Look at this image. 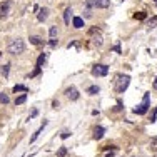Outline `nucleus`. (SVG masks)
Masks as SVG:
<instances>
[{"label": "nucleus", "mask_w": 157, "mask_h": 157, "mask_svg": "<svg viewBox=\"0 0 157 157\" xmlns=\"http://www.w3.org/2000/svg\"><path fill=\"white\" fill-rule=\"evenodd\" d=\"M7 50H9V53H12V55H20V53L25 52V44L20 38H13V40L9 42Z\"/></svg>", "instance_id": "f257e3e1"}, {"label": "nucleus", "mask_w": 157, "mask_h": 157, "mask_svg": "<svg viewBox=\"0 0 157 157\" xmlns=\"http://www.w3.org/2000/svg\"><path fill=\"white\" fill-rule=\"evenodd\" d=\"M130 84V77L129 75H117V80H114V89L117 94H124L127 90Z\"/></svg>", "instance_id": "f03ea898"}, {"label": "nucleus", "mask_w": 157, "mask_h": 157, "mask_svg": "<svg viewBox=\"0 0 157 157\" xmlns=\"http://www.w3.org/2000/svg\"><path fill=\"white\" fill-rule=\"evenodd\" d=\"M149 107H151V94L147 92V94H144V99H142V102L134 109V114H137V115H144V114H147Z\"/></svg>", "instance_id": "7ed1b4c3"}, {"label": "nucleus", "mask_w": 157, "mask_h": 157, "mask_svg": "<svg viewBox=\"0 0 157 157\" xmlns=\"http://www.w3.org/2000/svg\"><path fill=\"white\" fill-rule=\"evenodd\" d=\"M107 74H109V67L105 64H95L92 67V75L94 77H105Z\"/></svg>", "instance_id": "20e7f679"}, {"label": "nucleus", "mask_w": 157, "mask_h": 157, "mask_svg": "<svg viewBox=\"0 0 157 157\" xmlns=\"http://www.w3.org/2000/svg\"><path fill=\"white\" fill-rule=\"evenodd\" d=\"M10 7H12V2H3V3H0V19H7L9 17V13H10Z\"/></svg>", "instance_id": "39448f33"}, {"label": "nucleus", "mask_w": 157, "mask_h": 157, "mask_svg": "<svg viewBox=\"0 0 157 157\" xmlns=\"http://www.w3.org/2000/svg\"><path fill=\"white\" fill-rule=\"evenodd\" d=\"M65 95L70 99V100H77V99L80 97L78 90H77L75 87H74V85H70V87H67V89H65Z\"/></svg>", "instance_id": "423d86ee"}, {"label": "nucleus", "mask_w": 157, "mask_h": 157, "mask_svg": "<svg viewBox=\"0 0 157 157\" xmlns=\"http://www.w3.org/2000/svg\"><path fill=\"white\" fill-rule=\"evenodd\" d=\"M47 19H49V9H47V7H44V9L38 10V13H37V20H38V22H45Z\"/></svg>", "instance_id": "0eeeda50"}, {"label": "nucleus", "mask_w": 157, "mask_h": 157, "mask_svg": "<svg viewBox=\"0 0 157 157\" xmlns=\"http://www.w3.org/2000/svg\"><path fill=\"white\" fill-rule=\"evenodd\" d=\"M47 124H49L47 120H44V124H42V126H40V127H38V129H37V130L34 132V135H32V137H30V144H32V142H35V141H37V137H38V135L42 134V130H44V127L47 126Z\"/></svg>", "instance_id": "6e6552de"}, {"label": "nucleus", "mask_w": 157, "mask_h": 157, "mask_svg": "<svg viewBox=\"0 0 157 157\" xmlns=\"http://www.w3.org/2000/svg\"><path fill=\"white\" fill-rule=\"evenodd\" d=\"M28 40H30V44L35 45V47H42V45L45 44L40 37H37V35H30V38H28Z\"/></svg>", "instance_id": "1a4fd4ad"}, {"label": "nucleus", "mask_w": 157, "mask_h": 157, "mask_svg": "<svg viewBox=\"0 0 157 157\" xmlns=\"http://www.w3.org/2000/svg\"><path fill=\"white\" fill-rule=\"evenodd\" d=\"M104 132H105L104 127L97 126V127H95V130H94V139H95V141H100V139L104 137Z\"/></svg>", "instance_id": "9d476101"}, {"label": "nucleus", "mask_w": 157, "mask_h": 157, "mask_svg": "<svg viewBox=\"0 0 157 157\" xmlns=\"http://www.w3.org/2000/svg\"><path fill=\"white\" fill-rule=\"evenodd\" d=\"M110 5V0H94V7L97 9H107Z\"/></svg>", "instance_id": "9b49d317"}, {"label": "nucleus", "mask_w": 157, "mask_h": 157, "mask_svg": "<svg viewBox=\"0 0 157 157\" xmlns=\"http://www.w3.org/2000/svg\"><path fill=\"white\" fill-rule=\"evenodd\" d=\"M72 25H74V28H82L84 27V19H82V17H74Z\"/></svg>", "instance_id": "f8f14e48"}, {"label": "nucleus", "mask_w": 157, "mask_h": 157, "mask_svg": "<svg viewBox=\"0 0 157 157\" xmlns=\"http://www.w3.org/2000/svg\"><path fill=\"white\" fill-rule=\"evenodd\" d=\"M70 17H72V9H65V12H64V22H65V25H69L70 24Z\"/></svg>", "instance_id": "ddd939ff"}, {"label": "nucleus", "mask_w": 157, "mask_h": 157, "mask_svg": "<svg viewBox=\"0 0 157 157\" xmlns=\"http://www.w3.org/2000/svg\"><path fill=\"white\" fill-rule=\"evenodd\" d=\"M45 60H47V53H40L37 59V67H42L45 64Z\"/></svg>", "instance_id": "4468645a"}, {"label": "nucleus", "mask_w": 157, "mask_h": 157, "mask_svg": "<svg viewBox=\"0 0 157 157\" xmlns=\"http://www.w3.org/2000/svg\"><path fill=\"white\" fill-rule=\"evenodd\" d=\"M99 92H100V89H99L97 85H92V87L87 89V94L89 95H95V94H99Z\"/></svg>", "instance_id": "2eb2a0df"}, {"label": "nucleus", "mask_w": 157, "mask_h": 157, "mask_svg": "<svg viewBox=\"0 0 157 157\" xmlns=\"http://www.w3.org/2000/svg\"><path fill=\"white\" fill-rule=\"evenodd\" d=\"M49 34H50V38H55L57 35H59V27H57V25H52L50 30H49Z\"/></svg>", "instance_id": "dca6fc26"}, {"label": "nucleus", "mask_w": 157, "mask_h": 157, "mask_svg": "<svg viewBox=\"0 0 157 157\" xmlns=\"http://www.w3.org/2000/svg\"><path fill=\"white\" fill-rule=\"evenodd\" d=\"M25 100H27V94H22V95H19V97L15 99V105H22Z\"/></svg>", "instance_id": "f3484780"}, {"label": "nucleus", "mask_w": 157, "mask_h": 157, "mask_svg": "<svg viewBox=\"0 0 157 157\" xmlns=\"http://www.w3.org/2000/svg\"><path fill=\"white\" fill-rule=\"evenodd\" d=\"M9 70H10V65H9V64H5V65L0 67V72H2L3 77H9Z\"/></svg>", "instance_id": "a211bd4d"}, {"label": "nucleus", "mask_w": 157, "mask_h": 157, "mask_svg": "<svg viewBox=\"0 0 157 157\" xmlns=\"http://www.w3.org/2000/svg\"><path fill=\"white\" fill-rule=\"evenodd\" d=\"M92 44H94L95 47H102V44H104V42H102V37H100V34H99L97 37H94V42H92Z\"/></svg>", "instance_id": "6ab92c4d"}, {"label": "nucleus", "mask_w": 157, "mask_h": 157, "mask_svg": "<svg viewBox=\"0 0 157 157\" xmlns=\"http://www.w3.org/2000/svg\"><path fill=\"white\" fill-rule=\"evenodd\" d=\"M28 90V89L25 87V85H15V87H13V94H17V92H27Z\"/></svg>", "instance_id": "aec40b11"}, {"label": "nucleus", "mask_w": 157, "mask_h": 157, "mask_svg": "<svg viewBox=\"0 0 157 157\" xmlns=\"http://www.w3.org/2000/svg\"><path fill=\"white\" fill-rule=\"evenodd\" d=\"M147 27H149V28H154V27H157V15H154L151 20H149V22H147Z\"/></svg>", "instance_id": "412c9836"}, {"label": "nucleus", "mask_w": 157, "mask_h": 157, "mask_svg": "<svg viewBox=\"0 0 157 157\" xmlns=\"http://www.w3.org/2000/svg\"><path fill=\"white\" fill-rule=\"evenodd\" d=\"M40 72H42V67H35V69H34V72H30V75H28V78H34V77H37Z\"/></svg>", "instance_id": "4be33fe9"}, {"label": "nucleus", "mask_w": 157, "mask_h": 157, "mask_svg": "<svg viewBox=\"0 0 157 157\" xmlns=\"http://www.w3.org/2000/svg\"><path fill=\"white\" fill-rule=\"evenodd\" d=\"M0 102H2V104H9V102H10L9 95L3 94V92H0Z\"/></svg>", "instance_id": "5701e85b"}, {"label": "nucleus", "mask_w": 157, "mask_h": 157, "mask_svg": "<svg viewBox=\"0 0 157 157\" xmlns=\"http://www.w3.org/2000/svg\"><path fill=\"white\" fill-rule=\"evenodd\" d=\"M100 34V28L99 27H92L90 30H89V37H92V35H99Z\"/></svg>", "instance_id": "b1692460"}, {"label": "nucleus", "mask_w": 157, "mask_h": 157, "mask_svg": "<svg viewBox=\"0 0 157 157\" xmlns=\"http://www.w3.org/2000/svg\"><path fill=\"white\" fill-rule=\"evenodd\" d=\"M145 17H147V15H145V12H137V13H134V19H135V20H144Z\"/></svg>", "instance_id": "393cba45"}, {"label": "nucleus", "mask_w": 157, "mask_h": 157, "mask_svg": "<svg viewBox=\"0 0 157 157\" xmlns=\"http://www.w3.org/2000/svg\"><path fill=\"white\" fill-rule=\"evenodd\" d=\"M65 154H67V147H60L59 152H57V155H59V157H65Z\"/></svg>", "instance_id": "a878e982"}, {"label": "nucleus", "mask_w": 157, "mask_h": 157, "mask_svg": "<svg viewBox=\"0 0 157 157\" xmlns=\"http://www.w3.org/2000/svg\"><path fill=\"white\" fill-rule=\"evenodd\" d=\"M37 115H38V110H37V109H34V110L30 112V117H28V120L34 119V117H37Z\"/></svg>", "instance_id": "bb28decb"}, {"label": "nucleus", "mask_w": 157, "mask_h": 157, "mask_svg": "<svg viewBox=\"0 0 157 157\" xmlns=\"http://www.w3.org/2000/svg\"><path fill=\"white\" fill-rule=\"evenodd\" d=\"M60 137H62V139H69V137H70V130H64Z\"/></svg>", "instance_id": "cd10ccee"}, {"label": "nucleus", "mask_w": 157, "mask_h": 157, "mask_svg": "<svg viewBox=\"0 0 157 157\" xmlns=\"http://www.w3.org/2000/svg\"><path fill=\"white\" fill-rule=\"evenodd\" d=\"M57 44H59V40H57V38H52V40L49 42V45H50V47H57Z\"/></svg>", "instance_id": "c85d7f7f"}, {"label": "nucleus", "mask_w": 157, "mask_h": 157, "mask_svg": "<svg viewBox=\"0 0 157 157\" xmlns=\"http://www.w3.org/2000/svg\"><path fill=\"white\" fill-rule=\"evenodd\" d=\"M52 107H53V109H59V102L53 100V102H52Z\"/></svg>", "instance_id": "c756f323"}, {"label": "nucleus", "mask_w": 157, "mask_h": 157, "mask_svg": "<svg viewBox=\"0 0 157 157\" xmlns=\"http://www.w3.org/2000/svg\"><path fill=\"white\" fill-rule=\"evenodd\" d=\"M114 50H115L117 53H122V50H120V47H119V45H115V47H114Z\"/></svg>", "instance_id": "7c9ffc66"}, {"label": "nucleus", "mask_w": 157, "mask_h": 157, "mask_svg": "<svg viewBox=\"0 0 157 157\" xmlns=\"http://www.w3.org/2000/svg\"><path fill=\"white\" fill-rule=\"evenodd\" d=\"M154 87L157 89V78H155V80H154Z\"/></svg>", "instance_id": "2f4dec72"}, {"label": "nucleus", "mask_w": 157, "mask_h": 157, "mask_svg": "<svg viewBox=\"0 0 157 157\" xmlns=\"http://www.w3.org/2000/svg\"><path fill=\"white\" fill-rule=\"evenodd\" d=\"M154 2H155V3H157V0H154Z\"/></svg>", "instance_id": "473e14b6"}]
</instances>
